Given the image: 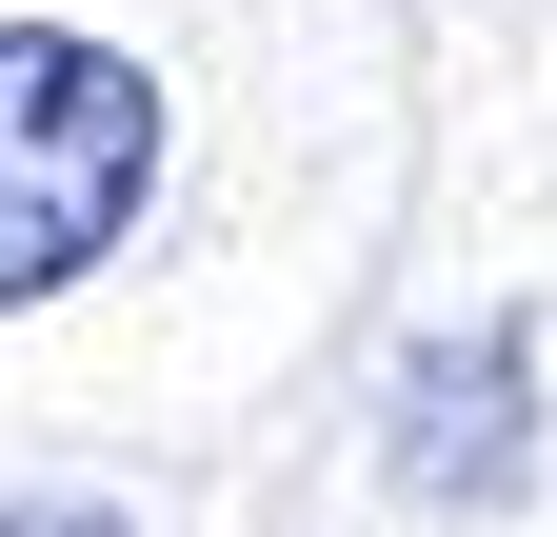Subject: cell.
<instances>
[{
  "instance_id": "obj_1",
  "label": "cell",
  "mask_w": 557,
  "mask_h": 537,
  "mask_svg": "<svg viewBox=\"0 0 557 537\" xmlns=\"http://www.w3.org/2000/svg\"><path fill=\"white\" fill-rule=\"evenodd\" d=\"M160 80H139V40L100 21H0V319L100 279L139 239V199H160Z\"/></svg>"
},
{
  "instance_id": "obj_2",
  "label": "cell",
  "mask_w": 557,
  "mask_h": 537,
  "mask_svg": "<svg viewBox=\"0 0 557 537\" xmlns=\"http://www.w3.org/2000/svg\"><path fill=\"white\" fill-rule=\"evenodd\" d=\"M379 458H398V498L498 517V498L537 478V339H518V319L418 339V359H398V398H379Z\"/></svg>"
},
{
  "instance_id": "obj_3",
  "label": "cell",
  "mask_w": 557,
  "mask_h": 537,
  "mask_svg": "<svg viewBox=\"0 0 557 537\" xmlns=\"http://www.w3.org/2000/svg\"><path fill=\"white\" fill-rule=\"evenodd\" d=\"M0 537H139V517H100V498H0Z\"/></svg>"
}]
</instances>
